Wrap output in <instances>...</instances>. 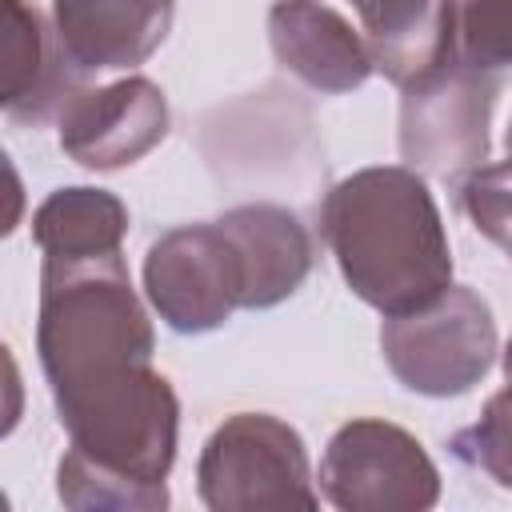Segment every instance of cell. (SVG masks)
Segmentation results:
<instances>
[{"label": "cell", "instance_id": "1", "mask_svg": "<svg viewBox=\"0 0 512 512\" xmlns=\"http://www.w3.org/2000/svg\"><path fill=\"white\" fill-rule=\"evenodd\" d=\"M152 348L124 252L44 260L36 352L68 448L140 484L168 480L180 428V400L152 368Z\"/></svg>", "mask_w": 512, "mask_h": 512}, {"label": "cell", "instance_id": "2", "mask_svg": "<svg viewBox=\"0 0 512 512\" xmlns=\"http://www.w3.org/2000/svg\"><path fill=\"white\" fill-rule=\"evenodd\" d=\"M344 284L380 316L432 308L452 288V248L424 176L408 164H376L336 180L320 204Z\"/></svg>", "mask_w": 512, "mask_h": 512}, {"label": "cell", "instance_id": "3", "mask_svg": "<svg viewBox=\"0 0 512 512\" xmlns=\"http://www.w3.org/2000/svg\"><path fill=\"white\" fill-rule=\"evenodd\" d=\"M196 488L212 512H312L320 504L300 432L268 412H236L204 440Z\"/></svg>", "mask_w": 512, "mask_h": 512}, {"label": "cell", "instance_id": "4", "mask_svg": "<svg viewBox=\"0 0 512 512\" xmlns=\"http://www.w3.org/2000/svg\"><path fill=\"white\" fill-rule=\"evenodd\" d=\"M400 92V160L408 168L456 184L488 160V124L500 96L496 72L456 52Z\"/></svg>", "mask_w": 512, "mask_h": 512}, {"label": "cell", "instance_id": "5", "mask_svg": "<svg viewBox=\"0 0 512 512\" xmlns=\"http://www.w3.org/2000/svg\"><path fill=\"white\" fill-rule=\"evenodd\" d=\"M380 352L392 376L420 396H464L496 360L492 308L464 284H452L432 308L384 316Z\"/></svg>", "mask_w": 512, "mask_h": 512}, {"label": "cell", "instance_id": "6", "mask_svg": "<svg viewBox=\"0 0 512 512\" xmlns=\"http://www.w3.org/2000/svg\"><path fill=\"white\" fill-rule=\"evenodd\" d=\"M316 480L340 512H424L440 500V472L424 444L372 416L336 428Z\"/></svg>", "mask_w": 512, "mask_h": 512}, {"label": "cell", "instance_id": "7", "mask_svg": "<svg viewBox=\"0 0 512 512\" xmlns=\"http://www.w3.org/2000/svg\"><path fill=\"white\" fill-rule=\"evenodd\" d=\"M248 272L220 220L180 224L144 256V296L172 332L200 336L244 308Z\"/></svg>", "mask_w": 512, "mask_h": 512}, {"label": "cell", "instance_id": "8", "mask_svg": "<svg viewBox=\"0 0 512 512\" xmlns=\"http://www.w3.org/2000/svg\"><path fill=\"white\" fill-rule=\"evenodd\" d=\"M56 128L68 160L92 172H116L168 136V100L156 80L124 76L104 88H80L60 108Z\"/></svg>", "mask_w": 512, "mask_h": 512}, {"label": "cell", "instance_id": "9", "mask_svg": "<svg viewBox=\"0 0 512 512\" xmlns=\"http://www.w3.org/2000/svg\"><path fill=\"white\" fill-rule=\"evenodd\" d=\"M4 116L40 128L84 88V72L68 56L56 24L28 0H4Z\"/></svg>", "mask_w": 512, "mask_h": 512}, {"label": "cell", "instance_id": "10", "mask_svg": "<svg viewBox=\"0 0 512 512\" xmlns=\"http://www.w3.org/2000/svg\"><path fill=\"white\" fill-rule=\"evenodd\" d=\"M268 44L276 64L316 92H352L376 72L368 40L328 4L280 0L268 12Z\"/></svg>", "mask_w": 512, "mask_h": 512}, {"label": "cell", "instance_id": "11", "mask_svg": "<svg viewBox=\"0 0 512 512\" xmlns=\"http://www.w3.org/2000/svg\"><path fill=\"white\" fill-rule=\"evenodd\" d=\"M176 0H52V24L88 72H124L144 64L172 32Z\"/></svg>", "mask_w": 512, "mask_h": 512}, {"label": "cell", "instance_id": "12", "mask_svg": "<svg viewBox=\"0 0 512 512\" xmlns=\"http://www.w3.org/2000/svg\"><path fill=\"white\" fill-rule=\"evenodd\" d=\"M376 72L408 88L456 56V0H352Z\"/></svg>", "mask_w": 512, "mask_h": 512}, {"label": "cell", "instance_id": "13", "mask_svg": "<svg viewBox=\"0 0 512 512\" xmlns=\"http://www.w3.org/2000/svg\"><path fill=\"white\" fill-rule=\"evenodd\" d=\"M216 220L236 240L244 272H248L244 308H272V304L288 300L312 272L316 244L292 208L256 200V204L228 208Z\"/></svg>", "mask_w": 512, "mask_h": 512}, {"label": "cell", "instance_id": "14", "mask_svg": "<svg viewBox=\"0 0 512 512\" xmlns=\"http://www.w3.org/2000/svg\"><path fill=\"white\" fill-rule=\"evenodd\" d=\"M128 232V208L104 188H56L32 216V240L44 260H96L116 256Z\"/></svg>", "mask_w": 512, "mask_h": 512}, {"label": "cell", "instance_id": "15", "mask_svg": "<svg viewBox=\"0 0 512 512\" xmlns=\"http://www.w3.org/2000/svg\"><path fill=\"white\" fill-rule=\"evenodd\" d=\"M56 492L76 512H160L168 508V484H140L108 472L80 452H64L56 468Z\"/></svg>", "mask_w": 512, "mask_h": 512}, {"label": "cell", "instance_id": "16", "mask_svg": "<svg viewBox=\"0 0 512 512\" xmlns=\"http://www.w3.org/2000/svg\"><path fill=\"white\" fill-rule=\"evenodd\" d=\"M448 448L468 468H480L500 488H512V388L488 396L480 420L460 428Z\"/></svg>", "mask_w": 512, "mask_h": 512}, {"label": "cell", "instance_id": "17", "mask_svg": "<svg viewBox=\"0 0 512 512\" xmlns=\"http://www.w3.org/2000/svg\"><path fill=\"white\" fill-rule=\"evenodd\" d=\"M456 204L480 236L512 252V156L504 164H480L456 180Z\"/></svg>", "mask_w": 512, "mask_h": 512}, {"label": "cell", "instance_id": "18", "mask_svg": "<svg viewBox=\"0 0 512 512\" xmlns=\"http://www.w3.org/2000/svg\"><path fill=\"white\" fill-rule=\"evenodd\" d=\"M456 52L476 68L512 64V0H456Z\"/></svg>", "mask_w": 512, "mask_h": 512}, {"label": "cell", "instance_id": "19", "mask_svg": "<svg viewBox=\"0 0 512 512\" xmlns=\"http://www.w3.org/2000/svg\"><path fill=\"white\" fill-rule=\"evenodd\" d=\"M504 380H508V388H512V340H508V348H504Z\"/></svg>", "mask_w": 512, "mask_h": 512}, {"label": "cell", "instance_id": "20", "mask_svg": "<svg viewBox=\"0 0 512 512\" xmlns=\"http://www.w3.org/2000/svg\"><path fill=\"white\" fill-rule=\"evenodd\" d=\"M504 144H508V156H512V120H508V132H504Z\"/></svg>", "mask_w": 512, "mask_h": 512}, {"label": "cell", "instance_id": "21", "mask_svg": "<svg viewBox=\"0 0 512 512\" xmlns=\"http://www.w3.org/2000/svg\"><path fill=\"white\" fill-rule=\"evenodd\" d=\"M508 256H512V252H508Z\"/></svg>", "mask_w": 512, "mask_h": 512}]
</instances>
